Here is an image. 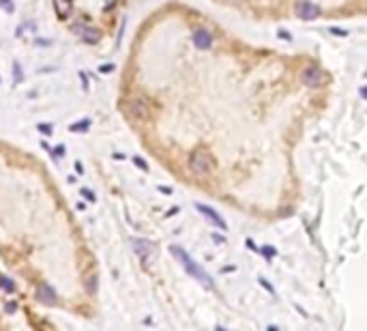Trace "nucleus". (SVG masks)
<instances>
[{
  "label": "nucleus",
  "instance_id": "f257e3e1",
  "mask_svg": "<svg viewBox=\"0 0 367 331\" xmlns=\"http://www.w3.org/2000/svg\"><path fill=\"white\" fill-rule=\"evenodd\" d=\"M170 252H172V256H174L176 260L183 264V269H185L187 273H189V276H191L193 280H198V282L202 284V286H206L208 290H215V282L211 280V276H208V273H206L202 267H200V264H198L196 260H193V258H191L189 254H187V252H185L183 248L172 246V248H170Z\"/></svg>",
  "mask_w": 367,
  "mask_h": 331
},
{
  "label": "nucleus",
  "instance_id": "f03ea898",
  "mask_svg": "<svg viewBox=\"0 0 367 331\" xmlns=\"http://www.w3.org/2000/svg\"><path fill=\"white\" fill-rule=\"evenodd\" d=\"M211 168H213V157L208 155L204 148L193 150L191 157H189V170L193 172V174L204 176V174H208V172H211Z\"/></svg>",
  "mask_w": 367,
  "mask_h": 331
},
{
  "label": "nucleus",
  "instance_id": "7ed1b4c3",
  "mask_svg": "<svg viewBox=\"0 0 367 331\" xmlns=\"http://www.w3.org/2000/svg\"><path fill=\"white\" fill-rule=\"evenodd\" d=\"M71 30L86 43H97L101 39V30H99V28H92L90 24H86V22H75V24L71 26Z\"/></svg>",
  "mask_w": 367,
  "mask_h": 331
},
{
  "label": "nucleus",
  "instance_id": "20e7f679",
  "mask_svg": "<svg viewBox=\"0 0 367 331\" xmlns=\"http://www.w3.org/2000/svg\"><path fill=\"white\" fill-rule=\"evenodd\" d=\"M301 80H303L307 86L316 88V86H322L327 82V76H325V71L318 69V67H307V69H303V74H301Z\"/></svg>",
  "mask_w": 367,
  "mask_h": 331
},
{
  "label": "nucleus",
  "instance_id": "39448f33",
  "mask_svg": "<svg viewBox=\"0 0 367 331\" xmlns=\"http://www.w3.org/2000/svg\"><path fill=\"white\" fill-rule=\"evenodd\" d=\"M294 11H297V16L301 20H305V22L316 20L320 16V6L314 4V2H309V0H299L297 6H294Z\"/></svg>",
  "mask_w": 367,
  "mask_h": 331
},
{
  "label": "nucleus",
  "instance_id": "423d86ee",
  "mask_svg": "<svg viewBox=\"0 0 367 331\" xmlns=\"http://www.w3.org/2000/svg\"><path fill=\"white\" fill-rule=\"evenodd\" d=\"M196 208L204 215L206 220H211V222H213V226H215V228H219V230H228V224L224 222V218H219L217 211H215L213 206H208V204H204V202H196Z\"/></svg>",
  "mask_w": 367,
  "mask_h": 331
},
{
  "label": "nucleus",
  "instance_id": "0eeeda50",
  "mask_svg": "<svg viewBox=\"0 0 367 331\" xmlns=\"http://www.w3.org/2000/svg\"><path fill=\"white\" fill-rule=\"evenodd\" d=\"M191 41H193V46H196L198 50H208L213 46V32L206 30V28H196V30H193Z\"/></svg>",
  "mask_w": 367,
  "mask_h": 331
},
{
  "label": "nucleus",
  "instance_id": "6e6552de",
  "mask_svg": "<svg viewBox=\"0 0 367 331\" xmlns=\"http://www.w3.org/2000/svg\"><path fill=\"white\" fill-rule=\"evenodd\" d=\"M127 110H129V114H131L133 118H138V120H144L148 116V104L144 102V99H140V97L131 99V102L127 104Z\"/></svg>",
  "mask_w": 367,
  "mask_h": 331
},
{
  "label": "nucleus",
  "instance_id": "1a4fd4ad",
  "mask_svg": "<svg viewBox=\"0 0 367 331\" xmlns=\"http://www.w3.org/2000/svg\"><path fill=\"white\" fill-rule=\"evenodd\" d=\"M131 243H133L135 252H138V254H140L142 262H146V264H148L150 260H153V252H155L153 243H148V241H144V239H133Z\"/></svg>",
  "mask_w": 367,
  "mask_h": 331
},
{
  "label": "nucleus",
  "instance_id": "9d476101",
  "mask_svg": "<svg viewBox=\"0 0 367 331\" xmlns=\"http://www.w3.org/2000/svg\"><path fill=\"white\" fill-rule=\"evenodd\" d=\"M37 299L41 301V304H45V306H56V292H54V288L49 284H41L39 286V290H37Z\"/></svg>",
  "mask_w": 367,
  "mask_h": 331
},
{
  "label": "nucleus",
  "instance_id": "9b49d317",
  "mask_svg": "<svg viewBox=\"0 0 367 331\" xmlns=\"http://www.w3.org/2000/svg\"><path fill=\"white\" fill-rule=\"evenodd\" d=\"M54 2V11L60 20H67L73 11V0H52Z\"/></svg>",
  "mask_w": 367,
  "mask_h": 331
},
{
  "label": "nucleus",
  "instance_id": "f8f14e48",
  "mask_svg": "<svg viewBox=\"0 0 367 331\" xmlns=\"http://www.w3.org/2000/svg\"><path fill=\"white\" fill-rule=\"evenodd\" d=\"M88 127H90V120H88V118H84V120H80V123H73L69 129H71V132H86Z\"/></svg>",
  "mask_w": 367,
  "mask_h": 331
},
{
  "label": "nucleus",
  "instance_id": "ddd939ff",
  "mask_svg": "<svg viewBox=\"0 0 367 331\" xmlns=\"http://www.w3.org/2000/svg\"><path fill=\"white\" fill-rule=\"evenodd\" d=\"M0 286H2L6 292H15V284H13L9 278H4V276H0Z\"/></svg>",
  "mask_w": 367,
  "mask_h": 331
},
{
  "label": "nucleus",
  "instance_id": "4468645a",
  "mask_svg": "<svg viewBox=\"0 0 367 331\" xmlns=\"http://www.w3.org/2000/svg\"><path fill=\"white\" fill-rule=\"evenodd\" d=\"M0 9L6 11V13H13L15 6H13V0H0Z\"/></svg>",
  "mask_w": 367,
  "mask_h": 331
},
{
  "label": "nucleus",
  "instance_id": "2eb2a0df",
  "mask_svg": "<svg viewBox=\"0 0 367 331\" xmlns=\"http://www.w3.org/2000/svg\"><path fill=\"white\" fill-rule=\"evenodd\" d=\"M4 310L9 312V314L17 312V304H15V301H6V304H4Z\"/></svg>",
  "mask_w": 367,
  "mask_h": 331
},
{
  "label": "nucleus",
  "instance_id": "dca6fc26",
  "mask_svg": "<svg viewBox=\"0 0 367 331\" xmlns=\"http://www.w3.org/2000/svg\"><path fill=\"white\" fill-rule=\"evenodd\" d=\"M80 194H82V196H84L86 200H90V202H95V192H92V190H82Z\"/></svg>",
  "mask_w": 367,
  "mask_h": 331
},
{
  "label": "nucleus",
  "instance_id": "f3484780",
  "mask_svg": "<svg viewBox=\"0 0 367 331\" xmlns=\"http://www.w3.org/2000/svg\"><path fill=\"white\" fill-rule=\"evenodd\" d=\"M133 164L138 166V168H142V170H148V164L142 160V157H133Z\"/></svg>",
  "mask_w": 367,
  "mask_h": 331
},
{
  "label": "nucleus",
  "instance_id": "a211bd4d",
  "mask_svg": "<svg viewBox=\"0 0 367 331\" xmlns=\"http://www.w3.org/2000/svg\"><path fill=\"white\" fill-rule=\"evenodd\" d=\"M260 252H262V254H264L266 258H273V256H275V254H277V252H275V250H273V248H262Z\"/></svg>",
  "mask_w": 367,
  "mask_h": 331
},
{
  "label": "nucleus",
  "instance_id": "6ab92c4d",
  "mask_svg": "<svg viewBox=\"0 0 367 331\" xmlns=\"http://www.w3.org/2000/svg\"><path fill=\"white\" fill-rule=\"evenodd\" d=\"M88 280H90V282H88V290H90V292H95V288H97V278L92 276V278H88Z\"/></svg>",
  "mask_w": 367,
  "mask_h": 331
},
{
  "label": "nucleus",
  "instance_id": "aec40b11",
  "mask_svg": "<svg viewBox=\"0 0 367 331\" xmlns=\"http://www.w3.org/2000/svg\"><path fill=\"white\" fill-rule=\"evenodd\" d=\"M39 132H43V134L47 136V134H52V127H49L47 123H41V125H39Z\"/></svg>",
  "mask_w": 367,
  "mask_h": 331
},
{
  "label": "nucleus",
  "instance_id": "412c9836",
  "mask_svg": "<svg viewBox=\"0 0 367 331\" xmlns=\"http://www.w3.org/2000/svg\"><path fill=\"white\" fill-rule=\"evenodd\" d=\"M279 39H284V41H292L290 32H286V30H279Z\"/></svg>",
  "mask_w": 367,
  "mask_h": 331
},
{
  "label": "nucleus",
  "instance_id": "4be33fe9",
  "mask_svg": "<svg viewBox=\"0 0 367 331\" xmlns=\"http://www.w3.org/2000/svg\"><path fill=\"white\" fill-rule=\"evenodd\" d=\"M101 71H103V74H107V71H114V64H103Z\"/></svg>",
  "mask_w": 367,
  "mask_h": 331
},
{
  "label": "nucleus",
  "instance_id": "5701e85b",
  "mask_svg": "<svg viewBox=\"0 0 367 331\" xmlns=\"http://www.w3.org/2000/svg\"><path fill=\"white\" fill-rule=\"evenodd\" d=\"M260 284H262V286H264V288H269V290H271V292H273V286H271V284H269V282H266V280H264V278H262V280H260Z\"/></svg>",
  "mask_w": 367,
  "mask_h": 331
},
{
  "label": "nucleus",
  "instance_id": "b1692460",
  "mask_svg": "<svg viewBox=\"0 0 367 331\" xmlns=\"http://www.w3.org/2000/svg\"><path fill=\"white\" fill-rule=\"evenodd\" d=\"M331 32H335V34H346L344 30H340V28H331Z\"/></svg>",
  "mask_w": 367,
  "mask_h": 331
},
{
  "label": "nucleus",
  "instance_id": "393cba45",
  "mask_svg": "<svg viewBox=\"0 0 367 331\" xmlns=\"http://www.w3.org/2000/svg\"><path fill=\"white\" fill-rule=\"evenodd\" d=\"M213 241H217V243H224V239H221L219 234H213Z\"/></svg>",
  "mask_w": 367,
  "mask_h": 331
}]
</instances>
